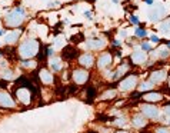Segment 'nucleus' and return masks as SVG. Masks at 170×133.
Returning a JSON list of instances; mask_svg holds the SVG:
<instances>
[{"instance_id": "6e6552de", "label": "nucleus", "mask_w": 170, "mask_h": 133, "mask_svg": "<svg viewBox=\"0 0 170 133\" xmlns=\"http://www.w3.org/2000/svg\"><path fill=\"white\" fill-rule=\"evenodd\" d=\"M110 63H112V55L110 53H103L97 60L99 69H106L107 66H110Z\"/></svg>"}, {"instance_id": "a878e982", "label": "nucleus", "mask_w": 170, "mask_h": 133, "mask_svg": "<svg viewBox=\"0 0 170 133\" xmlns=\"http://www.w3.org/2000/svg\"><path fill=\"white\" fill-rule=\"evenodd\" d=\"M79 40H83V34H77V36H73V37H72V42H73V43H80Z\"/></svg>"}, {"instance_id": "ddd939ff", "label": "nucleus", "mask_w": 170, "mask_h": 133, "mask_svg": "<svg viewBox=\"0 0 170 133\" xmlns=\"http://www.w3.org/2000/svg\"><path fill=\"white\" fill-rule=\"evenodd\" d=\"M93 62H95V59H93V56L90 53H85V55H82L79 57V63L83 67H90L93 65Z\"/></svg>"}, {"instance_id": "f704fd0d", "label": "nucleus", "mask_w": 170, "mask_h": 133, "mask_svg": "<svg viewBox=\"0 0 170 133\" xmlns=\"http://www.w3.org/2000/svg\"><path fill=\"white\" fill-rule=\"evenodd\" d=\"M152 42H154V43H159V37H157V36H152Z\"/></svg>"}, {"instance_id": "b1692460", "label": "nucleus", "mask_w": 170, "mask_h": 133, "mask_svg": "<svg viewBox=\"0 0 170 133\" xmlns=\"http://www.w3.org/2000/svg\"><path fill=\"white\" fill-rule=\"evenodd\" d=\"M113 124H115V126H124V124H126V119H124V117H119V119H115Z\"/></svg>"}, {"instance_id": "5701e85b", "label": "nucleus", "mask_w": 170, "mask_h": 133, "mask_svg": "<svg viewBox=\"0 0 170 133\" xmlns=\"http://www.w3.org/2000/svg\"><path fill=\"white\" fill-rule=\"evenodd\" d=\"M95 96H96V90L95 87H87V99H89V102H92V100L95 99Z\"/></svg>"}, {"instance_id": "58836bf2", "label": "nucleus", "mask_w": 170, "mask_h": 133, "mask_svg": "<svg viewBox=\"0 0 170 133\" xmlns=\"http://www.w3.org/2000/svg\"><path fill=\"white\" fill-rule=\"evenodd\" d=\"M116 133H129V132H123V130H119V132H116Z\"/></svg>"}, {"instance_id": "7c9ffc66", "label": "nucleus", "mask_w": 170, "mask_h": 133, "mask_svg": "<svg viewBox=\"0 0 170 133\" xmlns=\"http://www.w3.org/2000/svg\"><path fill=\"white\" fill-rule=\"evenodd\" d=\"M69 92H70V93H75V92H77V86H75V85L69 86Z\"/></svg>"}, {"instance_id": "6ab92c4d", "label": "nucleus", "mask_w": 170, "mask_h": 133, "mask_svg": "<svg viewBox=\"0 0 170 133\" xmlns=\"http://www.w3.org/2000/svg\"><path fill=\"white\" fill-rule=\"evenodd\" d=\"M129 70V67L126 66V65H123V66H120L119 69H117L116 72H115V75H113V79H119L120 76H123L126 72Z\"/></svg>"}, {"instance_id": "1a4fd4ad", "label": "nucleus", "mask_w": 170, "mask_h": 133, "mask_svg": "<svg viewBox=\"0 0 170 133\" xmlns=\"http://www.w3.org/2000/svg\"><path fill=\"white\" fill-rule=\"evenodd\" d=\"M0 106H3V107H13L14 106V102L10 97V95L0 92Z\"/></svg>"}, {"instance_id": "c9c22d12", "label": "nucleus", "mask_w": 170, "mask_h": 133, "mask_svg": "<svg viewBox=\"0 0 170 133\" xmlns=\"http://www.w3.org/2000/svg\"><path fill=\"white\" fill-rule=\"evenodd\" d=\"M53 50H52V49H47V56H53Z\"/></svg>"}, {"instance_id": "7ed1b4c3", "label": "nucleus", "mask_w": 170, "mask_h": 133, "mask_svg": "<svg viewBox=\"0 0 170 133\" xmlns=\"http://www.w3.org/2000/svg\"><path fill=\"white\" fill-rule=\"evenodd\" d=\"M137 86V78L134 76V75H130L127 78H124L122 82H120V85H119V89L122 90V92H127V90H132V89H134Z\"/></svg>"}, {"instance_id": "c756f323", "label": "nucleus", "mask_w": 170, "mask_h": 133, "mask_svg": "<svg viewBox=\"0 0 170 133\" xmlns=\"http://www.w3.org/2000/svg\"><path fill=\"white\" fill-rule=\"evenodd\" d=\"M3 78L9 80V79L11 78V72H7V70H6V72H3Z\"/></svg>"}, {"instance_id": "473e14b6", "label": "nucleus", "mask_w": 170, "mask_h": 133, "mask_svg": "<svg viewBox=\"0 0 170 133\" xmlns=\"http://www.w3.org/2000/svg\"><path fill=\"white\" fill-rule=\"evenodd\" d=\"M130 22L134 23V24H137L139 20H137V17H136V16H132V17H130Z\"/></svg>"}, {"instance_id": "412c9836", "label": "nucleus", "mask_w": 170, "mask_h": 133, "mask_svg": "<svg viewBox=\"0 0 170 133\" xmlns=\"http://www.w3.org/2000/svg\"><path fill=\"white\" fill-rule=\"evenodd\" d=\"M153 87H154V85H153L152 82H143L139 89H140V92H149V90H152Z\"/></svg>"}, {"instance_id": "aec40b11", "label": "nucleus", "mask_w": 170, "mask_h": 133, "mask_svg": "<svg viewBox=\"0 0 170 133\" xmlns=\"http://www.w3.org/2000/svg\"><path fill=\"white\" fill-rule=\"evenodd\" d=\"M115 97H116V90H106V92L102 95V99L103 100L115 99Z\"/></svg>"}, {"instance_id": "0eeeda50", "label": "nucleus", "mask_w": 170, "mask_h": 133, "mask_svg": "<svg viewBox=\"0 0 170 133\" xmlns=\"http://www.w3.org/2000/svg\"><path fill=\"white\" fill-rule=\"evenodd\" d=\"M79 56V50L73 47V46H67V47H64L63 49V57L64 59H67V60H73Z\"/></svg>"}, {"instance_id": "9b49d317", "label": "nucleus", "mask_w": 170, "mask_h": 133, "mask_svg": "<svg viewBox=\"0 0 170 133\" xmlns=\"http://www.w3.org/2000/svg\"><path fill=\"white\" fill-rule=\"evenodd\" d=\"M17 96H19V99H20L23 103H30V99H32L30 90H27V89H24V87H19Z\"/></svg>"}, {"instance_id": "9d476101", "label": "nucleus", "mask_w": 170, "mask_h": 133, "mask_svg": "<svg viewBox=\"0 0 170 133\" xmlns=\"http://www.w3.org/2000/svg\"><path fill=\"white\" fill-rule=\"evenodd\" d=\"M132 124L134 127H137V129H142V127H144L147 124V122H146V117L143 115H134L132 117Z\"/></svg>"}, {"instance_id": "72a5a7b5", "label": "nucleus", "mask_w": 170, "mask_h": 133, "mask_svg": "<svg viewBox=\"0 0 170 133\" xmlns=\"http://www.w3.org/2000/svg\"><path fill=\"white\" fill-rule=\"evenodd\" d=\"M164 113H166V116H169V117H170V105H169V106H166V109H164Z\"/></svg>"}, {"instance_id": "a211bd4d", "label": "nucleus", "mask_w": 170, "mask_h": 133, "mask_svg": "<svg viewBox=\"0 0 170 133\" xmlns=\"http://www.w3.org/2000/svg\"><path fill=\"white\" fill-rule=\"evenodd\" d=\"M50 67L53 69V72L60 70V69H62V62H60V59H56V57H53V59L50 60Z\"/></svg>"}, {"instance_id": "dca6fc26", "label": "nucleus", "mask_w": 170, "mask_h": 133, "mask_svg": "<svg viewBox=\"0 0 170 133\" xmlns=\"http://www.w3.org/2000/svg\"><path fill=\"white\" fill-rule=\"evenodd\" d=\"M103 46H105V42L100 40V39H95V40H89V42H87V49H92V50L102 49Z\"/></svg>"}, {"instance_id": "2f4dec72", "label": "nucleus", "mask_w": 170, "mask_h": 133, "mask_svg": "<svg viewBox=\"0 0 170 133\" xmlns=\"http://www.w3.org/2000/svg\"><path fill=\"white\" fill-rule=\"evenodd\" d=\"M142 49H143V50H150V44L149 43H143L142 44Z\"/></svg>"}, {"instance_id": "f03ea898", "label": "nucleus", "mask_w": 170, "mask_h": 133, "mask_svg": "<svg viewBox=\"0 0 170 133\" xmlns=\"http://www.w3.org/2000/svg\"><path fill=\"white\" fill-rule=\"evenodd\" d=\"M23 16H24V11L21 9H16L14 11H11L10 14L7 16L6 22L9 26H19L21 22H23Z\"/></svg>"}, {"instance_id": "f8f14e48", "label": "nucleus", "mask_w": 170, "mask_h": 133, "mask_svg": "<svg viewBox=\"0 0 170 133\" xmlns=\"http://www.w3.org/2000/svg\"><path fill=\"white\" fill-rule=\"evenodd\" d=\"M143 99L149 103H154V102H161L163 100V95L161 93H156V92H150V93H146L143 96Z\"/></svg>"}, {"instance_id": "4468645a", "label": "nucleus", "mask_w": 170, "mask_h": 133, "mask_svg": "<svg viewBox=\"0 0 170 133\" xmlns=\"http://www.w3.org/2000/svg\"><path fill=\"white\" fill-rule=\"evenodd\" d=\"M132 62L134 65H143L146 62V53H143V52H134L132 55Z\"/></svg>"}, {"instance_id": "393cba45", "label": "nucleus", "mask_w": 170, "mask_h": 133, "mask_svg": "<svg viewBox=\"0 0 170 133\" xmlns=\"http://www.w3.org/2000/svg\"><path fill=\"white\" fill-rule=\"evenodd\" d=\"M161 32H164V33H170V22L163 23V26H161Z\"/></svg>"}, {"instance_id": "bb28decb", "label": "nucleus", "mask_w": 170, "mask_h": 133, "mask_svg": "<svg viewBox=\"0 0 170 133\" xmlns=\"http://www.w3.org/2000/svg\"><path fill=\"white\" fill-rule=\"evenodd\" d=\"M136 36L144 37V36H146V30H144V29H137V30H136Z\"/></svg>"}, {"instance_id": "79ce46f5", "label": "nucleus", "mask_w": 170, "mask_h": 133, "mask_svg": "<svg viewBox=\"0 0 170 133\" xmlns=\"http://www.w3.org/2000/svg\"><path fill=\"white\" fill-rule=\"evenodd\" d=\"M169 47H170V43H169Z\"/></svg>"}, {"instance_id": "c85d7f7f", "label": "nucleus", "mask_w": 170, "mask_h": 133, "mask_svg": "<svg viewBox=\"0 0 170 133\" xmlns=\"http://www.w3.org/2000/svg\"><path fill=\"white\" fill-rule=\"evenodd\" d=\"M159 53H160L161 57H167V56H169V50H167V49H161Z\"/></svg>"}, {"instance_id": "2eb2a0df", "label": "nucleus", "mask_w": 170, "mask_h": 133, "mask_svg": "<svg viewBox=\"0 0 170 133\" xmlns=\"http://www.w3.org/2000/svg\"><path fill=\"white\" fill-rule=\"evenodd\" d=\"M40 80H42L43 83H46V85H49V83H53V76H52V73L50 72H47L46 69H42L40 70Z\"/></svg>"}, {"instance_id": "4c0bfd02", "label": "nucleus", "mask_w": 170, "mask_h": 133, "mask_svg": "<svg viewBox=\"0 0 170 133\" xmlns=\"http://www.w3.org/2000/svg\"><path fill=\"white\" fill-rule=\"evenodd\" d=\"M144 1H146L147 4H152V3H153V0H144Z\"/></svg>"}, {"instance_id": "f257e3e1", "label": "nucleus", "mask_w": 170, "mask_h": 133, "mask_svg": "<svg viewBox=\"0 0 170 133\" xmlns=\"http://www.w3.org/2000/svg\"><path fill=\"white\" fill-rule=\"evenodd\" d=\"M37 49H39V44L34 40H26L20 46V55L23 57H33L37 53Z\"/></svg>"}, {"instance_id": "20e7f679", "label": "nucleus", "mask_w": 170, "mask_h": 133, "mask_svg": "<svg viewBox=\"0 0 170 133\" xmlns=\"http://www.w3.org/2000/svg\"><path fill=\"white\" fill-rule=\"evenodd\" d=\"M140 110H142V115L144 116V117H149V119H156L157 116H159V109L156 107V106H153V105H143L142 107H140Z\"/></svg>"}, {"instance_id": "ea45409f", "label": "nucleus", "mask_w": 170, "mask_h": 133, "mask_svg": "<svg viewBox=\"0 0 170 133\" xmlns=\"http://www.w3.org/2000/svg\"><path fill=\"white\" fill-rule=\"evenodd\" d=\"M87 133H96V132H87Z\"/></svg>"}, {"instance_id": "423d86ee", "label": "nucleus", "mask_w": 170, "mask_h": 133, "mask_svg": "<svg viewBox=\"0 0 170 133\" xmlns=\"http://www.w3.org/2000/svg\"><path fill=\"white\" fill-rule=\"evenodd\" d=\"M167 79V72L166 70H156L152 73V78H150V82L153 85H159L161 82H164Z\"/></svg>"}, {"instance_id": "e433bc0d", "label": "nucleus", "mask_w": 170, "mask_h": 133, "mask_svg": "<svg viewBox=\"0 0 170 133\" xmlns=\"http://www.w3.org/2000/svg\"><path fill=\"white\" fill-rule=\"evenodd\" d=\"M6 85H7V83H6V82H0V86H1V87H4V86H6Z\"/></svg>"}, {"instance_id": "a19ab883", "label": "nucleus", "mask_w": 170, "mask_h": 133, "mask_svg": "<svg viewBox=\"0 0 170 133\" xmlns=\"http://www.w3.org/2000/svg\"><path fill=\"white\" fill-rule=\"evenodd\" d=\"M169 87H170V80H169Z\"/></svg>"}, {"instance_id": "4be33fe9", "label": "nucleus", "mask_w": 170, "mask_h": 133, "mask_svg": "<svg viewBox=\"0 0 170 133\" xmlns=\"http://www.w3.org/2000/svg\"><path fill=\"white\" fill-rule=\"evenodd\" d=\"M19 34H20V32H14V33L9 34V36L6 37V42H7V43H13V42L19 37Z\"/></svg>"}, {"instance_id": "39448f33", "label": "nucleus", "mask_w": 170, "mask_h": 133, "mask_svg": "<svg viewBox=\"0 0 170 133\" xmlns=\"http://www.w3.org/2000/svg\"><path fill=\"white\" fill-rule=\"evenodd\" d=\"M73 79H75L76 85H83L89 80V73L83 69H76L73 72Z\"/></svg>"}, {"instance_id": "f3484780", "label": "nucleus", "mask_w": 170, "mask_h": 133, "mask_svg": "<svg viewBox=\"0 0 170 133\" xmlns=\"http://www.w3.org/2000/svg\"><path fill=\"white\" fill-rule=\"evenodd\" d=\"M163 14H164V9H163V7H156V9H153V10L150 11V19H152L153 22H156V20L161 19Z\"/></svg>"}, {"instance_id": "cd10ccee", "label": "nucleus", "mask_w": 170, "mask_h": 133, "mask_svg": "<svg viewBox=\"0 0 170 133\" xmlns=\"http://www.w3.org/2000/svg\"><path fill=\"white\" fill-rule=\"evenodd\" d=\"M156 133H170V130L167 127H157V129H156Z\"/></svg>"}]
</instances>
